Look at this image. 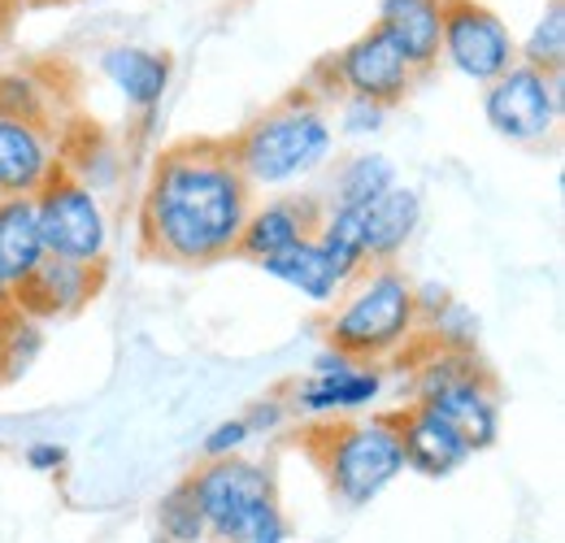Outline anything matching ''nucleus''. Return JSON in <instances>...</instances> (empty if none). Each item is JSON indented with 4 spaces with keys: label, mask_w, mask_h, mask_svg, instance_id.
Instances as JSON below:
<instances>
[{
    "label": "nucleus",
    "mask_w": 565,
    "mask_h": 543,
    "mask_svg": "<svg viewBox=\"0 0 565 543\" xmlns=\"http://www.w3.org/2000/svg\"><path fill=\"white\" fill-rule=\"evenodd\" d=\"M253 188L231 161V143H179L148 183L140 213L143 253L174 266H210L231 257L248 222Z\"/></svg>",
    "instance_id": "obj_1"
},
{
    "label": "nucleus",
    "mask_w": 565,
    "mask_h": 543,
    "mask_svg": "<svg viewBox=\"0 0 565 543\" xmlns=\"http://www.w3.org/2000/svg\"><path fill=\"white\" fill-rule=\"evenodd\" d=\"M188 491L205 518V535L222 543H282L287 522L275 500V478L253 461L222 457L188 478Z\"/></svg>",
    "instance_id": "obj_2"
},
{
    "label": "nucleus",
    "mask_w": 565,
    "mask_h": 543,
    "mask_svg": "<svg viewBox=\"0 0 565 543\" xmlns=\"http://www.w3.org/2000/svg\"><path fill=\"white\" fill-rule=\"evenodd\" d=\"M327 152H331V123L309 100H287L231 143V161L248 188H282L318 170Z\"/></svg>",
    "instance_id": "obj_3"
},
{
    "label": "nucleus",
    "mask_w": 565,
    "mask_h": 543,
    "mask_svg": "<svg viewBox=\"0 0 565 543\" xmlns=\"http://www.w3.org/2000/svg\"><path fill=\"white\" fill-rule=\"evenodd\" d=\"M414 327H418L414 283L392 266H379L374 274H365L361 287L340 305L327 336H331L335 352H344L353 361H379V356L396 352L401 343H409Z\"/></svg>",
    "instance_id": "obj_4"
},
{
    "label": "nucleus",
    "mask_w": 565,
    "mask_h": 543,
    "mask_svg": "<svg viewBox=\"0 0 565 543\" xmlns=\"http://www.w3.org/2000/svg\"><path fill=\"white\" fill-rule=\"evenodd\" d=\"M418 405L430 408L435 417H444L461 444L470 453L492 448L500 435V401L495 387L488 383V374L475 365L470 352H444L423 370L418 383Z\"/></svg>",
    "instance_id": "obj_5"
},
{
    "label": "nucleus",
    "mask_w": 565,
    "mask_h": 543,
    "mask_svg": "<svg viewBox=\"0 0 565 543\" xmlns=\"http://www.w3.org/2000/svg\"><path fill=\"white\" fill-rule=\"evenodd\" d=\"M322 470L331 491L344 504H370L396 475H405V453H401V430L396 417H370L353 426H335L322 444Z\"/></svg>",
    "instance_id": "obj_6"
},
{
    "label": "nucleus",
    "mask_w": 565,
    "mask_h": 543,
    "mask_svg": "<svg viewBox=\"0 0 565 543\" xmlns=\"http://www.w3.org/2000/svg\"><path fill=\"white\" fill-rule=\"evenodd\" d=\"M35 222H40V239L49 257L74 262V266H100L105 244H109V222H105L96 192L83 179L57 170L35 192Z\"/></svg>",
    "instance_id": "obj_7"
},
{
    "label": "nucleus",
    "mask_w": 565,
    "mask_h": 543,
    "mask_svg": "<svg viewBox=\"0 0 565 543\" xmlns=\"http://www.w3.org/2000/svg\"><path fill=\"white\" fill-rule=\"evenodd\" d=\"M488 127L509 143H540L557 131L562 118V74H544L522 62L504 70L483 92Z\"/></svg>",
    "instance_id": "obj_8"
},
{
    "label": "nucleus",
    "mask_w": 565,
    "mask_h": 543,
    "mask_svg": "<svg viewBox=\"0 0 565 543\" xmlns=\"http://www.w3.org/2000/svg\"><path fill=\"white\" fill-rule=\"evenodd\" d=\"M439 57L457 74L475 83H492L518 62V44L509 26L479 0H444V31H439Z\"/></svg>",
    "instance_id": "obj_9"
},
{
    "label": "nucleus",
    "mask_w": 565,
    "mask_h": 543,
    "mask_svg": "<svg viewBox=\"0 0 565 543\" xmlns=\"http://www.w3.org/2000/svg\"><path fill=\"white\" fill-rule=\"evenodd\" d=\"M331 70H335V83L349 96L374 100L383 109L401 105L405 92L414 87V74H418V70L405 62V53L379 26H370L365 35H356L340 57H331Z\"/></svg>",
    "instance_id": "obj_10"
},
{
    "label": "nucleus",
    "mask_w": 565,
    "mask_h": 543,
    "mask_svg": "<svg viewBox=\"0 0 565 543\" xmlns=\"http://www.w3.org/2000/svg\"><path fill=\"white\" fill-rule=\"evenodd\" d=\"M379 392H383V374L374 365L331 348L313 361V379L296 387V405L305 413H353V408L374 405Z\"/></svg>",
    "instance_id": "obj_11"
},
{
    "label": "nucleus",
    "mask_w": 565,
    "mask_h": 543,
    "mask_svg": "<svg viewBox=\"0 0 565 543\" xmlns=\"http://www.w3.org/2000/svg\"><path fill=\"white\" fill-rule=\"evenodd\" d=\"M92 291H96V266L44 257L22 287L9 291V309H18L22 318H66L92 300Z\"/></svg>",
    "instance_id": "obj_12"
},
{
    "label": "nucleus",
    "mask_w": 565,
    "mask_h": 543,
    "mask_svg": "<svg viewBox=\"0 0 565 543\" xmlns=\"http://www.w3.org/2000/svg\"><path fill=\"white\" fill-rule=\"evenodd\" d=\"M396 430H401V453H405V470L426 478H448L461 470L475 453L461 444V435L435 417L430 408L414 405L409 413H396Z\"/></svg>",
    "instance_id": "obj_13"
},
{
    "label": "nucleus",
    "mask_w": 565,
    "mask_h": 543,
    "mask_svg": "<svg viewBox=\"0 0 565 543\" xmlns=\"http://www.w3.org/2000/svg\"><path fill=\"white\" fill-rule=\"evenodd\" d=\"M57 170L53 143L35 123L0 118V196H35Z\"/></svg>",
    "instance_id": "obj_14"
},
{
    "label": "nucleus",
    "mask_w": 565,
    "mask_h": 543,
    "mask_svg": "<svg viewBox=\"0 0 565 543\" xmlns=\"http://www.w3.org/2000/svg\"><path fill=\"white\" fill-rule=\"evenodd\" d=\"M318 222H322V209L313 201H270L248 213L235 253H244L253 262L279 257L287 248H296L300 239H313Z\"/></svg>",
    "instance_id": "obj_15"
},
{
    "label": "nucleus",
    "mask_w": 565,
    "mask_h": 543,
    "mask_svg": "<svg viewBox=\"0 0 565 543\" xmlns=\"http://www.w3.org/2000/svg\"><path fill=\"white\" fill-rule=\"evenodd\" d=\"M423 222V196L414 188H387L383 196L361 209V244H365V262L387 266L418 231Z\"/></svg>",
    "instance_id": "obj_16"
},
{
    "label": "nucleus",
    "mask_w": 565,
    "mask_h": 543,
    "mask_svg": "<svg viewBox=\"0 0 565 543\" xmlns=\"http://www.w3.org/2000/svg\"><path fill=\"white\" fill-rule=\"evenodd\" d=\"M414 70L439 62V31H444V0H379L374 22Z\"/></svg>",
    "instance_id": "obj_17"
},
{
    "label": "nucleus",
    "mask_w": 565,
    "mask_h": 543,
    "mask_svg": "<svg viewBox=\"0 0 565 543\" xmlns=\"http://www.w3.org/2000/svg\"><path fill=\"white\" fill-rule=\"evenodd\" d=\"M44 257L49 253L35 222V196H0V287H22Z\"/></svg>",
    "instance_id": "obj_18"
},
{
    "label": "nucleus",
    "mask_w": 565,
    "mask_h": 543,
    "mask_svg": "<svg viewBox=\"0 0 565 543\" xmlns=\"http://www.w3.org/2000/svg\"><path fill=\"white\" fill-rule=\"evenodd\" d=\"M105 78L127 96V105L136 109H157L166 87H170V57L166 53H148V49H109L100 57Z\"/></svg>",
    "instance_id": "obj_19"
},
{
    "label": "nucleus",
    "mask_w": 565,
    "mask_h": 543,
    "mask_svg": "<svg viewBox=\"0 0 565 543\" xmlns=\"http://www.w3.org/2000/svg\"><path fill=\"white\" fill-rule=\"evenodd\" d=\"M262 270L270 274V278H279V283H287V287H296L313 305H331L344 291V283L335 278V266L327 262L318 239H300L296 248H287L279 257H266Z\"/></svg>",
    "instance_id": "obj_20"
},
{
    "label": "nucleus",
    "mask_w": 565,
    "mask_h": 543,
    "mask_svg": "<svg viewBox=\"0 0 565 543\" xmlns=\"http://www.w3.org/2000/svg\"><path fill=\"white\" fill-rule=\"evenodd\" d=\"M327 253V262L335 266L340 283H353L365 270V244H361V209H327L313 235Z\"/></svg>",
    "instance_id": "obj_21"
},
{
    "label": "nucleus",
    "mask_w": 565,
    "mask_h": 543,
    "mask_svg": "<svg viewBox=\"0 0 565 543\" xmlns=\"http://www.w3.org/2000/svg\"><path fill=\"white\" fill-rule=\"evenodd\" d=\"M387 188H396V166L383 152H361L353 161H344V170L335 174V201H331V209H365L374 196H383Z\"/></svg>",
    "instance_id": "obj_22"
},
{
    "label": "nucleus",
    "mask_w": 565,
    "mask_h": 543,
    "mask_svg": "<svg viewBox=\"0 0 565 543\" xmlns=\"http://www.w3.org/2000/svg\"><path fill=\"white\" fill-rule=\"evenodd\" d=\"M518 62L544 74H562L565 66V0H548L544 18L535 22L531 40L518 49Z\"/></svg>",
    "instance_id": "obj_23"
},
{
    "label": "nucleus",
    "mask_w": 565,
    "mask_h": 543,
    "mask_svg": "<svg viewBox=\"0 0 565 543\" xmlns=\"http://www.w3.org/2000/svg\"><path fill=\"white\" fill-rule=\"evenodd\" d=\"M161 535L166 543H201L205 540V518L188 491V482H179L166 500H161Z\"/></svg>",
    "instance_id": "obj_24"
},
{
    "label": "nucleus",
    "mask_w": 565,
    "mask_h": 543,
    "mask_svg": "<svg viewBox=\"0 0 565 543\" xmlns=\"http://www.w3.org/2000/svg\"><path fill=\"white\" fill-rule=\"evenodd\" d=\"M430 322V331H435V340L444 352H470L475 348V331H479V322H475V313L461 305V300H448L435 318H426Z\"/></svg>",
    "instance_id": "obj_25"
},
{
    "label": "nucleus",
    "mask_w": 565,
    "mask_h": 543,
    "mask_svg": "<svg viewBox=\"0 0 565 543\" xmlns=\"http://www.w3.org/2000/svg\"><path fill=\"white\" fill-rule=\"evenodd\" d=\"M383 118H387L383 105L361 100V96H344V109H340V127H344V136H370V131L383 127Z\"/></svg>",
    "instance_id": "obj_26"
},
{
    "label": "nucleus",
    "mask_w": 565,
    "mask_h": 543,
    "mask_svg": "<svg viewBox=\"0 0 565 543\" xmlns=\"http://www.w3.org/2000/svg\"><path fill=\"white\" fill-rule=\"evenodd\" d=\"M248 439H253L248 422H244V417H231V422H222V426H213V430H210V439H205V457H210V461L235 457V453H239Z\"/></svg>",
    "instance_id": "obj_27"
},
{
    "label": "nucleus",
    "mask_w": 565,
    "mask_h": 543,
    "mask_svg": "<svg viewBox=\"0 0 565 543\" xmlns=\"http://www.w3.org/2000/svg\"><path fill=\"white\" fill-rule=\"evenodd\" d=\"M26 466H31L35 475H57V470L66 466V448H62L57 439H40V444L26 448Z\"/></svg>",
    "instance_id": "obj_28"
},
{
    "label": "nucleus",
    "mask_w": 565,
    "mask_h": 543,
    "mask_svg": "<svg viewBox=\"0 0 565 543\" xmlns=\"http://www.w3.org/2000/svg\"><path fill=\"white\" fill-rule=\"evenodd\" d=\"M244 422H248L253 435H257V430H270V426H279L282 422V405L279 401H262V405H253V413H248Z\"/></svg>",
    "instance_id": "obj_29"
},
{
    "label": "nucleus",
    "mask_w": 565,
    "mask_h": 543,
    "mask_svg": "<svg viewBox=\"0 0 565 543\" xmlns=\"http://www.w3.org/2000/svg\"><path fill=\"white\" fill-rule=\"evenodd\" d=\"M4 305H9V291H4V287H0V309H4Z\"/></svg>",
    "instance_id": "obj_30"
}]
</instances>
